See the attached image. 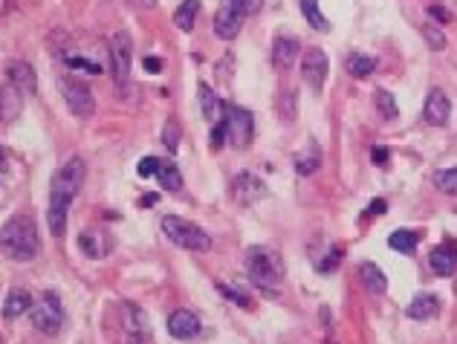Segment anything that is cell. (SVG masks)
<instances>
[{
	"mask_svg": "<svg viewBox=\"0 0 457 344\" xmlns=\"http://www.w3.org/2000/svg\"><path fill=\"white\" fill-rule=\"evenodd\" d=\"M84 177H87V165H84L81 157L67 159V162L55 171L53 185H50V209H46V226H50L53 237H61V234H64L69 206H73L76 194L81 191Z\"/></svg>",
	"mask_w": 457,
	"mask_h": 344,
	"instance_id": "6da1fadb",
	"label": "cell"
},
{
	"mask_svg": "<svg viewBox=\"0 0 457 344\" xmlns=\"http://www.w3.org/2000/svg\"><path fill=\"white\" fill-rule=\"evenodd\" d=\"M29 310H32V295H29V289H12L6 304H4V315L12 322V318H18L20 312H29Z\"/></svg>",
	"mask_w": 457,
	"mask_h": 344,
	"instance_id": "44dd1931",
	"label": "cell"
},
{
	"mask_svg": "<svg viewBox=\"0 0 457 344\" xmlns=\"http://www.w3.org/2000/svg\"><path fill=\"white\" fill-rule=\"evenodd\" d=\"M157 180L165 191H180L183 188V174L174 162H162L159 159V168H157Z\"/></svg>",
	"mask_w": 457,
	"mask_h": 344,
	"instance_id": "cb8c5ba5",
	"label": "cell"
},
{
	"mask_svg": "<svg viewBox=\"0 0 457 344\" xmlns=\"http://www.w3.org/2000/svg\"><path fill=\"white\" fill-rule=\"evenodd\" d=\"M388 246L399 255H414L417 252V234L408 232V229H399V232H394L388 237Z\"/></svg>",
	"mask_w": 457,
	"mask_h": 344,
	"instance_id": "d4e9b609",
	"label": "cell"
},
{
	"mask_svg": "<svg viewBox=\"0 0 457 344\" xmlns=\"http://www.w3.org/2000/svg\"><path fill=\"white\" fill-rule=\"evenodd\" d=\"M435 185H437L443 194H457V168H446V171H437V177H435Z\"/></svg>",
	"mask_w": 457,
	"mask_h": 344,
	"instance_id": "4dcf8cb0",
	"label": "cell"
},
{
	"mask_svg": "<svg viewBox=\"0 0 457 344\" xmlns=\"http://www.w3.org/2000/svg\"><path fill=\"white\" fill-rule=\"evenodd\" d=\"M232 194L240 206H255L267 197V183H263L258 174H252V171H240L232 183Z\"/></svg>",
	"mask_w": 457,
	"mask_h": 344,
	"instance_id": "9c48e42d",
	"label": "cell"
},
{
	"mask_svg": "<svg viewBox=\"0 0 457 344\" xmlns=\"http://www.w3.org/2000/svg\"><path fill=\"white\" fill-rule=\"evenodd\" d=\"M168 333L180 341H191L200 336V318L191 310H174L171 318H168Z\"/></svg>",
	"mask_w": 457,
	"mask_h": 344,
	"instance_id": "4fadbf2b",
	"label": "cell"
},
{
	"mask_svg": "<svg viewBox=\"0 0 457 344\" xmlns=\"http://www.w3.org/2000/svg\"><path fill=\"white\" fill-rule=\"evenodd\" d=\"M38 249H41V237H38L35 220L27 214L9 217L4 223V229H0V252H4L9 260L27 263L38 255Z\"/></svg>",
	"mask_w": 457,
	"mask_h": 344,
	"instance_id": "7a4b0ae2",
	"label": "cell"
},
{
	"mask_svg": "<svg viewBox=\"0 0 457 344\" xmlns=\"http://www.w3.org/2000/svg\"><path fill=\"white\" fill-rule=\"evenodd\" d=\"M139 4H142V6H148V9H154V6H157V0H139Z\"/></svg>",
	"mask_w": 457,
	"mask_h": 344,
	"instance_id": "bcb514c9",
	"label": "cell"
},
{
	"mask_svg": "<svg viewBox=\"0 0 457 344\" xmlns=\"http://www.w3.org/2000/svg\"><path fill=\"white\" fill-rule=\"evenodd\" d=\"M157 168H159V159H157V157H145V159H139L136 174L148 180V177H157Z\"/></svg>",
	"mask_w": 457,
	"mask_h": 344,
	"instance_id": "836d02e7",
	"label": "cell"
},
{
	"mask_svg": "<svg viewBox=\"0 0 457 344\" xmlns=\"http://www.w3.org/2000/svg\"><path fill=\"white\" fill-rule=\"evenodd\" d=\"M218 95H214V90L208 87V84H200V110H203V116L206 119H214L218 116Z\"/></svg>",
	"mask_w": 457,
	"mask_h": 344,
	"instance_id": "f546056e",
	"label": "cell"
},
{
	"mask_svg": "<svg viewBox=\"0 0 457 344\" xmlns=\"http://www.w3.org/2000/svg\"><path fill=\"white\" fill-rule=\"evenodd\" d=\"M359 278H362L365 289L373 292V295H382L385 289H388V281H385V275L379 272V266L371 263V260H365L362 266H359Z\"/></svg>",
	"mask_w": 457,
	"mask_h": 344,
	"instance_id": "ffe728a7",
	"label": "cell"
},
{
	"mask_svg": "<svg viewBox=\"0 0 457 344\" xmlns=\"http://www.w3.org/2000/svg\"><path fill=\"white\" fill-rule=\"evenodd\" d=\"M298 61V41L293 35H278L272 41V64L286 72V70H293V64Z\"/></svg>",
	"mask_w": 457,
	"mask_h": 344,
	"instance_id": "9a60e30c",
	"label": "cell"
},
{
	"mask_svg": "<svg viewBox=\"0 0 457 344\" xmlns=\"http://www.w3.org/2000/svg\"><path fill=\"white\" fill-rule=\"evenodd\" d=\"M293 102H296L293 93H286V95L281 98V113H284V119H293V116H296V113H293Z\"/></svg>",
	"mask_w": 457,
	"mask_h": 344,
	"instance_id": "ab89813d",
	"label": "cell"
},
{
	"mask_svg": "<svg viewBox=\"0 0 457 344\" xmlns=\"http://www.w3.org/2000/svg\"><path fill=\"white\" fill-rule=\"evenodd\" d=\"M423 116L428 125H446L449 116H451V102L443 90H431L428 98H425V107H423Z\"/></svg>",
	"mask_w": 457,
	"mask_h": 344,
	"instance_id": "5bb4252c",
	"label": "cell"
},
{
	"mask_svg": "<svg viewBox=\"0 0 457 344\" xmlns=\"http://www.w3.org/2000/svg\"><path fill=\"white\" fill-rule=\"evenodd\" d=\"M122 327H125V333L131 336V341H136V344H145L148 341V336H151V324H148V315L142 312L136 304H122Z\"/></svg>",
	"mask_w": 457,
	"mask_h": 344,
	"instance_id": "7c38bea8",
	"label": "cell"
},
{
	"mask_svg": "<svg viewBox=\"0 0 457 344\" xmlns=\"http://www.w3.org/2000/svg\"><path fill=\"white\" fill-rule=\"evenodd\" d=\"M428 15H431V18H437V20H449L446 9H440V6H428Z\"/></svg>",
	"mask_w": 457,
	"mask_h": 344,
	"instance_id": "b9f144b4",
	"label": "cell"
},
{
	"mask_svg": "<svg viewBox=\"0 0 457 344\" xmlns=\"http://www.w3.org/2000/svg\"><path fill=\"white\" fill-rule=\"evenodd\" d=\"M382 211H385V203H382V200H376V203L371 206V214H382Z\"/></svg>",
	"mask_w": 457,
	"mask_h": 344,
	"instance_id": "f6af8a7d",
	"label": "cell"
},
{
	"mask_svg": "<svg viewBox=\"0 0 457 344\" xmlns=\"http://www.w3.org/2000/svg\"><path fill=\"white\" fill-rule=\"evenodd\" d=\"M229 139V125H226V119L218 121V125L211 128V147H223V142Z\"/></svg>",
	"mask_w": 457,
	"mask_h": 344,
	"instance_id": "d590c367",
	"label": "cell"
},
{
	"mask_svg": "<svg viewBox=\"0 0 457 344\" xmlns=\"http://www.w3.org/2000/svg\"><path fill=\"white\" fill-rule=\"evenodd\" d=\"M301 12H304V18L312 29H327V20L319 12V0H301Z\"/></svg>",
	"mask_w": 457,
	"mask_h": 344,
	"instance_id": "f1b7e54d",
	"label": "cell"
},
{
	"mask_svg": "<svg viewBox=\"0 0 457 344\" xmlns=\"http://www.w3.org/2000/svg\"><path fill=\"white\" fill-rule=\"evenodd\" d=\"M373 70H376V58L373 55L356 53V55L347 58V72H350V76H356V79H368Z\"/></svg>",
	"mask_w": 457,
	"mask_h": 344,
	"instance_id": "484cf974",
	"label": "cell"
},
{
	"mask_svg": "<svg viewBox=\"0 0 457 344\" xmlns=\"http://www.w3.org/2000/svg\"><path fill=\"white\" fill-rule=\"evenodd\" d=\"M6 76H9V81L18 90H27V93H35L38 90V76H35L32 64H27V61H12L6 67Z\"/></svg>",
	"mask_w": 457,
	"mask_h": 344,
	"instance_id": "ac0fdd59",
	"label": "cell"
},
{
	"mask_svg": "<svg viewBox=\"0 0 457 344\" xmlns=\"http://www.w3.org/2000/svg\"><path fill=\"white\" fill-rule=\"evenodd\" d=\"M162 232L168 234L174 246L180 249H188V252H208L211 249V237L191 220H183L177 214H165L162 217Z\"/></svg>",
	"mask_w": 457,
	"mask_h": 344,
	"instance_id": "277c9868",
	"label": "cell"
},
{
	"mask_svg": "<svg viewBox=\"0 0 457 344\" xmlns=\"http://www.w3.org/2000/svg\"><path fill=\"white\" fill-rule=\"evenodd\" d=\"M244 18H246V15L240 12L234 4L223 0L220 9H218V15H214V32H218V38L232 41V38L240 32V27H244Z\"/></svg>",
	"mask_w": 457,
	"mask_h": 344,
	"instance_id": "8fae6325",
	"label": "cell"
},
{
	"mask_svg": "<svg viewBox=\"0 0 457 344\" xmlns=\"http://www.w3.org/2000/svg\"><path fill=\"white\" fill-rule=\"evenodd\" d=\"M142 67H145V72H162V58L159 55H145V61H142Z\"/></svg>",
	"mask_w": 457,
	"mask_h": 344,
	"instance_id": "f35d334b",
	"label": "cell"
},
{
	"mask_svg": "<svg viewBox=\"0 0 457 344\" xmlns=\"http://www.w3.org/2000/svg\"><path fill=\"white\" fill-rule=\"evenodd\" d=\"M29 318H32V327L44 336H58L61 324H64V307H61V298L55 292H44L41 301L29 310Z\"/></svg>",
	"mask_w": 457,
	"mask_h": 344,
	"instance_id": "5b68a950",
	"label": "cell"
},
{
	"mask_svg": "<svg viewBox=\"0 0 457 344\" xmlns=\"http://www.w3.org/2000/svg\"><path fill=\"white\" fill-rule=\"evenodd\" d=\"M229 4H234L244 15H255L263 6V0H229Z\"/></svg>",
	"mask_w": 457,
	"mask_h": 344,
	"instance_id": "74e56055",
	"label": "cell"
},
{
	"mask_svg": "<svg viewBox=\"0 0 457 344\" xmlns=\"http://www.w3.org/2000/svg\"><path fill=\"white\" fill-rule=\"evenodd\" d=\"M226 125H229V139L234 147H249L255 139V119L249 110L237 107V105H226Z\"/></svg>",
	"mask_w": 457,
	"mask_h": 344,
	"instance_id": "ba28073f",
	"label": "cell"
},
{
	"mask_svg": "<svg viewBox=\"0 0 457 344\" xmlns=\"http://www.w3.org/2000/svg\"><path fill=\"white\" fill-rule=\"evenodd\" d=\"M6 168H9V157H6V147L0 145V174H4Z\"/></svg>",
	"mask_w": 457,
	"mask_h": 344,
	"instance_id": "ee69618b",
	"label": "cell"
},
{
	"mask_svg": "<svg viewBox=\"0 0 457 344\" xmlns=\"http://www.w3.org/2000/svg\"><path fill=\"white\" fill-rule=\"evenodd\" d=\"M246 272L258 289L272 292L284 281L286 266L281 252L270 249V246H252V249H246Z\"/></svg>",
	"mask_w": 457,
	"mask_h": 344,
	"instance_id": "3957f363",
	"label": "cell"
},
{
	"mask_svg": "<svg viewBox=\"0 0 457 344\" xmlns=\"http://www.w3.org/2000/svg\"><path fill=\"white\" fill-rule=\"evenodd\" d=\"M64 61H67V67H76V70H87V72H102V67H99V64H93V61L81 58V55H69V58H64Z\"/></svg>",
	"mask_w": 457,
	"mask_h": 344,
	"instance_id": "8d00e7d4",
	"label": "cell"
},
{
	"mask_svg": "<svg viewBox=\"0 0 457 344\" xmlns=\"http://www.w3.org/2000/svg\"><path fill=\"white\" fill-rule=\"evenodd\" d=\"M23 110V95L20 90L9 81V84H0V121L4 125H12V121L20 116Z\"/></svg>",
	"mask_w": 457,
	"mask_h": 344,
	"instance_id": "2e32d148",
	"label": "cell"
},
{
	"mask_svg": "<svg viewBox=\"0 0 457 344\" xmlns=\"http://www.w3.org/2000/svg\"><path fill=\"white\" fill-rule=\"evenodd\" d=\"M55 84H58V93H61V98L67 102L69 113H76L79 119L93 116V110H95V98H93L90 87H87L84 81H79L76 76H61Z\"/></svg>",
	"mask_w": 457,
	"mask_h": 344,
	"instance_id": "8992f818",
	"label": "cell"
},
{
	"mask_svg": "<svg viewBox=\"0 0 457 344\" xmlns=\"http://www.w3.org/2000/svg\"><path fill=\"white\" fill-rule=\"evenodd\" d=\"M159 200V194H154V191H148V194H142V206H154Z\"/></svg>",
	"mask_w": 457,
	"mask_h": 344,
	"instance_id": "7bdbcfd3",
	"label": "cell"
},
{
	"mask_svg": "<svg viewBox=\"0 0 457 344\" xmlns=\"http://www.w3.org/2000/svg\"><path fill=\"white\" fill-rule=\"evenodd\" d=\"M197 12H200V0H183L174 12V27L183 29V32H191L194 29V20H197Z\"/></svg>",
	"mask_w": 457,
	"mask_h": 344,
	"instance_id": "7402d4cb",
	"label": "cell"
},
{
	"mask_svg": "<svg viewBox=\"0 0 457 344\" xmlns=\"http://www.w3.org/2000/svg\"><path fill=\"white\" fill-rule=\"evenodd\" d=\"M388 157H391V154H388V147H382V145H376L373 151H371V159H373L376 165H385V162H388Z\"/></svg>",
	"mask_w": 457,
	"mask_h": 344,
	"instance_id": "60d3db41",
	"label": "cell"
},
{
	"mask_svg": "<svg viewBox=\"0 0 457 344\" xmlns=\"http://www.w3.org/2000/svg\"><path fill=\"white\" fill-rule=\"evenodd\" d=\"M373 98H376V110L382 113V119H388V121H391V119H397V116H399L397 98H394L388 90H376V95H373Z\"/></svg>",
	"mask_w": 457,
	"mask_h": 344,
	"instance_id": "83f0119b",
	"label": "cell"
},
{
	"mask_svg": "<svg viewBox=\"0 0 457 344\" xmlns=\"http://www.w3.org/2000/svg\"><path fill=\"white\" fill-rule=\"evenodd\" d=\"M319 165H322V151H319L316 139H310L307 147L296 157V171H298L301 177H312L319 171Z\"/></svg>",
	"mask_w": 457,
	"mask_h": 344,
	"instance_id": "d6986e66",
	"label": "cell"
},
{
	"mask_svg": "<svg viewBox=\"0 0 457 344\" xmlns=\"http://www.w3.org/2000/svg\"><path fill=\"white\" fill-rule=\"evenodd\" d=\"M428 266H431V272L435 275L451 278L457 272V252L451 249V246H437V249L428 255Z\"/></svg>",
	"mask_w": 457,
	"mask_h": 344,
	"instance_id": "e0dca14e",
	"label": "cell"
},
{
	"mask_svg": "<svg viewBox=\"0 0 457 344\" xmlns=\"http://www.w3.org/2000/svg\"><path fill=\"white\" fill-rule=\"evenodd\" d=\"M218 289H220V295H223V298L234 301L237 307H249V298H246V295H240L234 286H229V284H218Z\"/></svg>",
	"mask_w": 457,
	"mask_h": 344,
	"instance_id": "e575fe53",
	"label": "cell"
},
{
	"mask_svg": "<svg viewBox=\"0 0 457 344\" xmlns=\"http://www.w3.org/2000/svg\"><path fill=\"white\" fill-rule=\"evenodd\" d=\"M162 142H165V147L168 151H177V145H180V125H177V119L171 116L165 121V128H162Z\"/></svg>",
	"mask_w": 457,
	"mask_h": 344,
	"instance_id": "1f68e13d",
	"label": "cell"
},
{
	"mask_svg": "<svg viewBox=\"0 0 457 344\" xmlns=\"http://www.w3.org/2000/svg\"><path fill=\"white\" fill-rule=\"evenodd\" d=\"M102 243V234L99 232H81L79 234V246L87 258H102L107 252V246H99Z\"/></svg>",
	"mask_w": 457,
	"mask_h": 344,
	"instance_id": "4316f807",
	"label": "cell"
},
{
	"mask_svg": "<svg viewBox=\"0 0 457 344\" xmlns=\"http://www.w3.org/2000/svg\"><path fill=\"white\" fill-rule=\"evenodd\" d=\"M327 72H330V61H327V53H324V49H319V46L307 49L304 58H301V76H304V81H307L312 90H322V84H324V79H327Z\"/></svg>",
	"mask_w": 457,
	"mask_h": 344,
	"instance_id": "30bf717a",
	"label": "cell"
},
{
	"mask_svg": "<svg viewBox=\"0 0 457 344\" xmlns=\"http://www.w3.org/2000/svg\"><path fill=\"white\" fill-rule=\"evenodd\" d=\"M440 301L435 298V295H417V298L408 304V318H414V322H425V318H431L437 312Z\"/></svg>",
	"mask_w": 457,
	"mask_h": 344,
	"instance_id": "603a6c76",
	"label": "cell"
},
{
	"mask_svg": "<svg viewBox=\"0 0 457 344\" xmlns=\"http://www.w3.org/2000/svg\"><path fill=\"white\" fill-rule=\"evenodd\" d=\"M423 38H425V44H428L431 49H446V35H443V29L431 27V23L423 29Z\"/></svg>",
	"mask_w": 457,
	"mask_h": 344,
	"instance_id": "d6a6232c",
	"label": "cell"
},
{
	"mask_svg": "<svg viewBox=\"0 0 457 344\" xmlns=\"http://www.w3.org/2000/svg\"><path fill=\"white\" fill-rule=\"evenodd\" d=\"M110 72H113V81L119 87H128L131 81V64H133V41L128 32H116L110 35Z\"/></svg>",
	"mask_w": 457,
	"mask_h": 344,
	"instance_id": "52a82bcc",
	"label": "cell"
}]
</instances>
